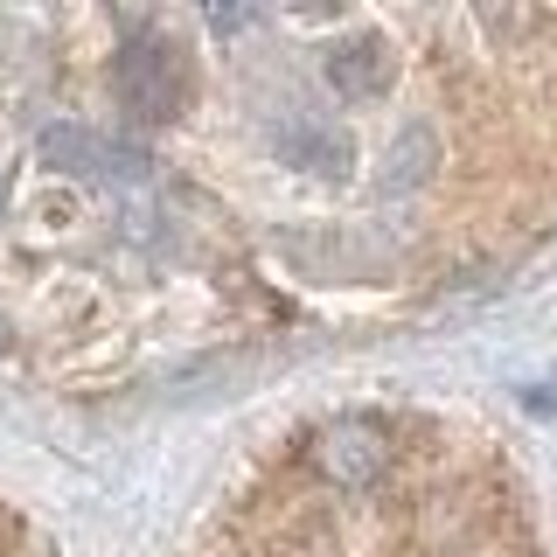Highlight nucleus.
<instances>
[{
	"label": "nucleus",
	"mask_w": 557,
	"mask_h": 557,
	"mask_svg": "<svg viewBox=\"0 0 557 557\" xmlns=\"http://www.w3.org/2000/svg\"><path fill=\"white\" fill-rule=\"evenodd\" d=\"M112 91L126 104V119H139V126H174L196 104V63H188V49L174 35L147 28L112 57Z\"/></svg>",
	"instance_id": "f257e3e1"
},
{
	"label": "nucleus",
	"mask_w": 557,
	"mask_h": 557,
	"mask_svg": "<svg viewBox=\"0 0 557 557\" xmlns=\"http://www.w3.org/2000/svg\"><path fill=\"white\" fill-rule=\"evenodd\" d=\"M307 467H313V481L335 487V495H370L397 467V432L383 425L376 411H342L307 440Z\"/></svg>",
	"instance_id": "f03ea898"
},
{
	"label": "nucleus",
	"mask_w": 557,
	"mask_h": 557,
	"mask_svg": "<svg viewBox=\"0 0 557 557\" xmlns=\"http://www.w3.org/2000/svg\"><path fill=\"white\" fill-rule=\"evenodd\" d=\"M42 161L63 168V174H91V182H139L153 161L126 139H104V133H84V126H49L42 133Z\"/></svg>",
	"instance_id": "7ed1b4c3"
},
{
	"label": "nucleus",
	"mask_w": 557,
	"mask_h": 557,
	"mask_svg": "<svg viewBox=\"0 0 557 557\" xmlns=\"http://www.w3.org/2000/svg\"><path fill=\"white\" fill-rule=\"evenodd\" d=\"M244 557H335V530H327L321 509L286 502L278 516H265L251 536H244Z\"/></svg>",
	"instance_id": "20e7f679"
},
{
	"label": "nucleus",
	"mask_w": 557,
	"mask_h": 557,
	"mask_svg": "<svg viewBox=\"0 0 557 557\" xmlns=\"http://www.w3.org/2000/svg\"><path fill=\"white\" fill-rule=\"evenodd\" d=\"M391 77H397V57H391V42L383 35H348V42L327 49V84H335L342 98H383L391 91Z\"/></svg>",
	"instance_id": "39448f33"
},
{
	"label": "nucleus",
	"mask_w": 557,
	"mask_h": 557,
	"mask_svg": "<svg viewBox=\"0 0 557 557\" xmlns=\"http://www.w3.org/2000/svg\"><path fill=\"white\" fill-rule=\"evenodd\" d=\"M272 147L286 153L293 168H313V174H342L348 168V133H335L327 119H307V112H293L286 126L272 133Z\"/></svg>",
	"instance_id": "423d86ee"
},
{
	"label": "nucleus",
	"mask_w": 557,
	"mask_h": 557,
	"mask_svg": "<svg viewBox=\"0 0 557 557\" xmlns=\"http://www.w3.org/2000/svg\"><path fill=\"white\" fill-rule=\"evenodd\" d=\"M14 550H22V516L0 502V557H14Z\"/></svg>",
	"instance_id": "0eeeda50"
},
{
	"label": "nucleus",
	"mask_w": 557,
	"mask_h": 557,
	"mask_svg": "<svg viewBox=\"0 0 557 557\" xmlns=\"http://www.w3.org/2000/svg\"><path fill=\"white\" fill-rule=\"evenodd\" d=\"M8 348H14V327H8V321H0V356H8Z\"/></svg>",
	"instance_id": "6e6552de"
},
{
	"label": "nucleus",
	"mask_w": 557,
	"mask_h": 557,
	"mask_svg": "<svg viewBox=\"0 0 557 557\" xmlns=\"http://www.w3.org/2000/svg\"><path fill=\"white\" fill-rule=\"evenodd\" d=\"M0 209H8V174H0Z\"/></svg>",
	"instance_id": "1a4fd4ad"
}]
</instances>
